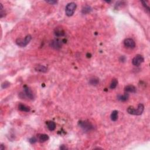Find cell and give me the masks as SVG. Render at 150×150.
I'll return each mask as SVG.
<instances>
[{
	"mask_svg": "<svg viewBox=\"0 0 150 150\" xmlns=\"http://www.w3.org/2000/svg\"><path fill=\"white\" fill-rule=\"evenodd\" d=\"M144 110V106L143 104H139L138 107L136 109H134L133 107L130 106L127 109V112L128 114H131V115H139L143 114V111Z\"/></svg>",
	"mask_w": 150,
	"mask_h": 150,
	"instance_id": "obj_1",
	"label": "cell"
},
{
	"mask_svg": "<svg viewBox=\"0 0 150 150\" xmlns=\"http://www.w3.org/2000/svg\"><path fill=\"white\" fill-rule=\"evenodd\" d=\"M31 39H32V36L30 35H28L24 39H22V38H18V39H17L16 40V43L18 46L23 48V47L26 46L29 43Z\"/></svg>",
	"mask_w": 150,
	"mask_h": 150,
	"instance_id": "obj_2",
	"label": "cell"
},
{
	"mask_svg": "<svg viewBox=\"0 0 150 150\" xmlns=\"http://www.w3.org/2000/svg\"><path fill=\"white\" fill-rule=\"evenodd\" d=\"M76 6H77L75 2H70L67 5L65 8V12L67 16L71 17L74 14Z\"/></svg>",
	"mask_w": 150,
	"mask_h": 150,
	"instance_id": "obj_3",
	"label": "cell"
},
{
	"mask_svg": "<svg viewBox=\"0 0 150 150\" xmlns=\"http://www.w3.org/2000/svg\"><path fill=\"white\" fill-rule=\"evenodd\" d=\"M79 125L84 131H90L94 128L92 124L88 121H79Z\"/></svg>",
	"mask_w": 150,
	"mask_h": 150,
	"instance_id": "obj_4",
	"label": "cell"
},
{
	"mask_svg": "<svg viewBox=\"0 0 150 150\" xmlns=\"http://www.w3.org/2000/svg\"><path fill=\"white\" fill-rule=\"evenodd\" d=\"M63 43V40H61L59 39H55L51 41L50 43V45L52 48L55 49H60L62 46Z\"/></svg>",
	"mask_w": 150,
	"mask_h": 150,
	"instance_id": "obj_5",
	"label": "cell"
},
{
	"mask_svg": "<svg viewBox=\"0 0 150 150\" xmlns=\"http://www.w3.org/2000/svg\"><path fill=\"white\" fill-rule=\"evenodd\" d=\"M144 59L142 55H137L133 59L132 63L134 66H138L139 65H140V64L144 62Z\"/></svg>",
	"mask_w": 150,
	"mask_h": 150,
	"instance_id": "obj_6",
	"label": "cell"
},
{
	"mask_svg": "<svg viewBox=\"0 0 150 150\" xmlns=\"http://www.w3.org/2000/svg\"><path fill=\"white\" fill-rule=\"evenodd\" d=\"M124 44L125 46L130 49H133L135 46V42L134 41L133 39H131V38L125 39V40L124 41Z\"/></svg>",
	"mask_w": 150,
	"mask_h": 150,
	"instance_id": "obj_7",
	"label": "cell"
},
{
	"mask_svg": "<svg viewBox=\"0 0 150 150\" xmlns=\"http://www.w3.org/2000/svg\"><path fill=\"white\" fill-rule=\"evenodd\" d=\"M23 90H24V92L25 93V95L28 97L30 99H33L34 98V94L31 90V89L27 86H23Z\"/></svg>",
	"mask_w": 150,
	"mask_h": 150,
	"instance_id": "obj_8",
	"label": "cell"
},
{
	"mask_svg": "<svg viewBox=\"0 0 150 150\" xmlns=\"http://www.w3.org/2000/svg\"><path fill=\"white\" fill-rule=\"evenodd\" d=\"M55 35L58 37H61L64 35V31L62 28H56L55 30Z\"/></svg>",
	"mask_w": 150,
	"mask_h": 150,
	"instance_id": "obj_9",
	"label": "cell"
},
{
	"mask_svg": "<svg viewBox=\"0 0 150 150\" xmlns=\"http://www.w3.org/2000/svg\"><path fill=\"white\" fill-rule=\"evenodd\" d=\"M124 91L127 93H135L136 88L133 85H128V86L125 87Z\"/></svg>",
	"mask_w": 150,
	"mask_h": 150,
	"instance_id": "obj_10",
	"label": "cell"
},
{
	"mask_svg": "<svg viewBox=\"0 0 150 150\" xmlns=\"http://www.w3.org/2000/svg\"><path fill=\"white\" fill-rule=\"evenodd\" d=\"M46 126L48 127V128L51 131H53L56 128V124H55V122L52 121H46Z\"/></svg>",
	"mask_w": 150,
	"mask_h": 150,
	"instance_id": "obj_11",
	"label": "cell"
},
{
	"mask_svg": "<svg viewBox=\"0 0 150 150\" xmlns=\"http://www.w3.org/2000/svg\"><path fill=\"white\" fill-rule=\"evenodd\" d=\"M128 93L126 92L123 95H118L117 96V99L118 100L121 101V102H126V101H127L128 99Z\"/></svg>",
	"mask_w": 150,
	"mask_h": 150,
	"instance_id": "obj_12",
	"label": "cell"
},
{
	"mask_svg": "<svg viewBox=\"0 0 150 150\" xmlns=\"http://www.w3.org/2000/svg\"><path fill=\"white\" fill-rule=\"evenodd\" d=\"M38 139L40 143L46 141L49 139V136L46 134H39L38 135Z\"/></svg>",
	"mask_w": 150,
	"mask_h": 150,
	"instance_id": "obj_13",
	"label": "cell"
},
{
	"mask_svg": "<svg viewBox=\"0 0 150 150\" xmlns=\"http://www.w3.org/2000/svg\"><path fill=\"white\" fill-rule=\"evenodd\" d=\"M18 109L22 111H25V112H29L31 110L29 107L26 106L25 105L23 104H19L18 106Z\"/></svg>",
	"mask_w": 150,
	"mask_h": 150,
	"instance_id": "obj_14",
	"label": "cell"
},
{
	"mask_svg": "<svg viewBox=\"0 0 150 150\" xmlns=\"http://www.w3.org/2000/svg\"><path fill=\"white\" fill-rule=\"evenodd\" d=\"M35 70L38 72H43V73H45L48 71V68L46 67H45V66L43 65H38L36 66V67L35 68Z\"/></svg>",
	"mask_w": 150,
	"mask_h": 150,
	"instance_id": "obj_15",
	"label": "cell"
},
{
	"mask_svg": "<svg viewBox=\"0 0 150 150\" xmlns=\"http://www.w3.org/2000/svg\"><path fill=\"white\" fill-rule=\"evenodd\" d=\"M118 111H117V110H114V111H112V113H111V120L113 121H117L118 119Z\"/></svg>",
	"mask_w": 150,
	"mask_h": 150,
	"instance_id": "obj_16",
	"label": "cell"
},
{
	"mask_svg": "<svg viewBox=\"0 0 150 150\" xmlns=\"http://www.w3.org/2000/svg\"><path fill=\"white\" fill-rule=\"evenodd\" d=\"M98 83H99V79L97 77H92V78L90 79V81H89V83L91 85H94V86H96V85H98Z\"/></svg>",
	"mask_w": 150,
	"mask_h": 150,
	"instance_id": "obj_17",
	"label": "cell"
},
{
	"mask_svg": "<svg viewBox=\"0 0 150 150\" xmlns=\"http://www.w3.org/2000/svg\"><path fill=\"white\" fill-rule=\"evenodd\" d=\"M117 83H118L117 80L116 79H113L112 80V81H111V85H110V89H115V88L117 87Z\"/></svg>",
	"mask_w": 150,
	"mask_h": 150,
	"instance_id": "obj_18",
	"label": "cell"
},
{
	"mask_svg": "<svg viewBox=\"0 0 150 150\" xmlns=\"http://www.w3.org/2000/svg\"><path fill=\"white\" fill-rule=\"evenodd\" d=\"M92 11V9L90 6H85V8H83L82 10V12L83 14H88V13L90 12V11Z\"/></svg>",
	"mask_w": 150,
	"mask_h": 150,
	"instance_id": "obj_19",
	"label": "cell"
},
{
	"mask_svg": "<svg viewBox=\"0 0 150 150\" xmlns=\"http://www.w3.org/2000/svg\"><path fill=\"white\" fill-rule=\"evenodd\" d=\"M141 3L143 4V6H144V7L145 8V10H147V11H148V12H149L150 10V7L148 6H147V4L145 3V1H141Z\"/></svg>",
	"mask_w": 150,
	"mask_h": 150,
	"instance_id": "obj_20",
	"label": "cell"
},
{
	"mask_svg": "<svg viewBox=\"0 0 150 150\" xmlns=\"http://www.w3.org/2000/svg\"><path fill=\"white\" fill-rule=\"evenodd\" d=\"M10 85V83H8V81H6V82H4V83H2V89H6V88L8 87Z\"/></svg>",
	"mask_w": 150,
	"mask_h": 150,
	"instance_id": "obj_21",
	"label": "cell"
},
{
	"mask_svg": "<svg viewBox=\"0 0 150 150\" xmlns=\"http://www.w3.org/2000/svg\"><path fill=\"white\" fill-rule=\"evenodd\" d=\"M36 141H37V139L35 137H32L29 139V142L31 144H35Z\"/></svg>",
	"mask_w": 150,
	"mask_h": 150,
	"instance_id": "obj_22",
	"label": "cell"
},
{
	"mask_svg": "<svg viewBox=\"0 0 150 150\" xmlns=\"http://www.w3.org/2000/svg\"><path fill=\"white\" fill-rule=\"evenodd\" d=\"M46 2H48V3L51 4H52V5H54V4H55L57 3V1H51V0H50V1H46Z\"/></svg>",
	"mask_w": 150,
	"mask_h": 150,
	"instance_id": "obj_23",
	"label": "cell"
},
{
	"mask_svg": "<svg viewBox=\"0 0 150 150\" xmlns=\"http://www.w3.org/2000/svg\"><path fill=\"white\" fill-rule=\"evenodd\" d=\"M60 148L61 150H65V149H66V147H64V145H62L61 147H60Z\"/></svg>",
	"mask_w": 150,
	"mask_h": 150,
	"instance_id": "obj_24",
	"label": "cell"
},
{
	"mask_svg": "<svg viewBox=\"0 0 150 150\" xmlns=\"http://www.w3.org/2000/svg\"><path fill=\"white\" fill-rule=\"evenodd\" d=\"M5 148H4V147H3V145L2 144H1V148H0V150H3Z\"/></svg>",
	"mask_w": 150,
	"mask_h": 150,
	"instance_id": "obj_25",
	"label": "cell"
}]
</instances>
